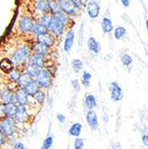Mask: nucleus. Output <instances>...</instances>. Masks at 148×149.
Listing matches in <instances>:
<instances>
[{
    "label": "nucleus",
    "instance_id": "nucleus-17",
    "mask_svg": "<svg viewBox=\"0 0 148 149\" xmlns=\"http://www.w3.org/2000/svg\"><path fill=\"white\" fill-rule=\"evenodd\" d=\"M0 97L4 103H16L15 94H13V92H11V90L7 88H3L0 91Z\"/></svg>",
    "mask_w": 148,
    "mask_h": 149
},
{
    "label": "nucleus",
    "instance_id": "nucleus-27",
    "mask_svg": "<svg viewBox=\"0 0 148 149\" xmlns=\"http://www.w3.org/2000/svg\"><path fill=\"white\" fill-rule=\"evenodd\" d=\"M13 63L12 60H9L8 58L3 59L0 62V68H1L5 72H11V71L13 69Z\"/></svg>",
    "mask_w": 148,
    "mask_h": 149
},
{
    "label": "nucleus",
    "instance_id": "nucleus-33",
    "mask_svg": "<svg viewBox=\"0 0 148 149\" xmlns=\"http://www.w3.org/2000/svg\"><path fill=\"white\" fill-rule=\"evenodd\" d=\"M22 72L21 70L19 69H13L11 71V72L9 73V78H10V80L12 82H17L18 79H20V77L22 76Z\"/></svg>",
    "mask_w": 148,
    "mask_h": 149
},
{
    "label": "nucleus",
    "instance_id": "nucleus-19",
    "mask_svg": "<svg viewBox=\"0 0 148 149\" xmlns=\"http://www.w3.org/2000/svg\"><path fill=\"white\" fill-rule=\"evenodd\" d=\"M56 15L66 27H69V29H71V26H70V24L72 23V22H73V21H72V17H71L68 13H65L64 11H63V10H60L57 13H56V15Z\"/></svg>",
    "mask_w": 148,
    "mask_h": 149
},
{
    "label": "nucleus",
    "instance_id": "nucleus-21",
    "mask_svg": "<svg viewBox=\"0 0 148 149\" xmlns=\"http://www.w3.org/2000/svg\"><path fill=\"white\" fill-rule=\"evenodd\" d=\"M102 31L104 34H109L113 31V23L108 17H104L101 22Z\"/></svg>",
    "mask_w": 148,
    "mask_h": 149
},
{
    "label": "nucleus",
    "instance_id": "nucleus-32",
    "mask_svg": "<svg viewBox=\"0 0 148 149\" xmlns=\"http://www.w3.org/2000/svg\"><path fill=\"white\" fill-rule=\"evenodd\" d=\"M81 78H82L81 84L85 88H88L90 86V79H92V74L88 71H83Z\"/></svg>",
    "mask_w": 148,
    "mask_h": 149
},
{
    "label": "nucleus",
    "instance_id": "nucleus-38",
    "mask_svg": "<svg viewBox=\"0 0 148 149\" xmlns=\"http://www.w3.org/2000/svg\"><path fill=\"white\" fill-rule=\"evenodd\" d=\"M52 13H43V15L41 17V20H40V22L42 24H44L45 26H48L49 22H50V20H51V17H52Z\"/></svg>",
    "mask_w": 148,
    "mask_h": 149
},
{
    "label": "nucleus",
    "instance_id": "nucleus-46",
    "mask_svg": "<svg viewBox=\"0 0 148 149\" xmlns=\"http://www.w3.org/2000/svg\"><path fill=\"white\" fill-rule=\"evenodd\" d=\"M120 2L125 8H128L130 6V0H120Z\"/></svg>",
    "mask_w": 148,
    "mask_h": 149
},
{
    "label": "nucleus",
    "instance_id": "nucleus-3",
    "mask_svg": "<svg viewBox=\"0 0 148 149\" xmlns=\"http://www.w3.org/2000/svg\"><path fill=\"white\" fill-rule=\"evenodd\" d=\"M35 79L38 81V83L40 85V87L44 89L50 88L53 83L52 73L50 72L49 70L47 69H40Z\"/></svg>",
    "mask_w": 148,
    "mask_h": 149
},
{
    "label": "nucleus",
    "instance_id": "nucleus-5",
    "mask_svg": "<svg viewBox=\"0 0 148 149\" xmlns=\"http://www.w3.org/2000/svg\"><path fill=\"white\" fill-rule=\"evenodd\" d=\"M86 11L88 17L92 20H95L98 18L100 15L101 7L99 3L96 0H88L86 4Z\"/></svg>",
    "mask_w": 148,
    "mask_h": 149
},
{
    "label": "nucleus",
    "instance_id": "nucleus-45",
    "mask_svg": "<svg viewBox=\"0 0 148 149\" xmlns=\"http://www.w3.org/2000/svg\"><path fill=\"white\" fill-rule=\"evenodd\" d=\"M13 148H15V149H24L25 146H24L23 143H22V142H16L15 145H13Z\"/></svg>",
    "mask_w": 148,
    "mask_h": 149
},
{
    "label": "nucleus",
    "instance_id": "nucleus-23",
    "mask_svg": "<svg viewBox=\"0 0 148 149\" xmlns=\"http://www.w3.org/2000/svg\"><path fill=\"white\" fill-rule=\"evenodd\" d=\"M36 9L42 13H47L50 12L49 0H38L36 3Z\"/></svg>",
    "mask_w": 148,
    "mask_h": 149
},
{
    "label": "nucleus",
    "instance_id": "nucleus-18",
    "mask_svg": "<svg viewBox=\"0 0 148 149\" xmlns=\"http://www.w3.org/2000/svg\"><path fill=\"white\" fill-rule=\"evenodd\" d=\"M84 105L88 110H93L97 106L96 97L92 94H87L84 98Z\"/></svg>",
    "mask_w": 148,
    "mask_h": 149
},
{
    "label": "nucleus",
    "instance_id": "nucleus-25",
    "mask_svg": "<svg viewBox=\"0 0 148 149\" xmlns=\"http://www.w3.org/2000/svg\"><path fill=\"white\" fill-rule=\"evenodd\" d=\"M18 109V105L15 103H6V117H15Z\"/></svg>",
    "mask_w": 148,
    "mask_h": 149
},
{
    "label": "nucleus",
    "instance_id": "nucleus-30",
    "mask_svg": "<svg viewBox=\"0 0 148 149\" xmlns=\"http://www.w3.org/2000/svg\"><path fill=\"white\" fill-rule=\"evenodd\" d=\"M72 67L73 72L78 74L83 70L84 63L80 59H73L72 62Z\"/></svg>",
    "mask_w": 148,
    "mask_h": 149
},
{
    "label": "nucleus",
    "instance_id": "nucleus-42",
    "mask_svg": "<svg viewBox=\"0 0 148 149\" xmlns=\"http://www.w3.org/2000/svg\"><path fill=\"white\" fill-rule=\"evenodd\" d=\"M6 136L0 130V147L4 146L6 144Z\"/></svg>",
    "mask_w": 148,
    "mask_h": 149
},
{
    "label": "nucleus",
    "instance_id": "nucleus-47",
    "mask_svg": "<svg viewBox=\"0 0 148 149\" xmlns=\"http://www.w3.org/2000/svg\"><path fill=\"white\" fill-rule=\"evenodd\" d=\"M145 29H146V31H147V34H148V19L145 21Z\"/></svg>",
    "mask_w": 148,
    "mask_h": 149
},
{
    "label": "nucleus",
    "instance_id": "nucleus-1",
    "mask_svg": "<svg viewBox=\"0 0 148 149\" xmlns=\"http://www.w3.org/2000/svg\"><path fill=\"white\" fill-rule=\"evenodd\" d=\"M31 49L28 45H23L12 55V61L15 65H21L31 57Z\"/></svg>",
    "mask_w": 148,
    "mask_h": 149
},
{
    "label": "nucleus",
    "instance_id": "nucleus-7",
    "mask_svg": "<svg viewBox=\"0 0 148 149\" xmlns=\"http://www.w3.org/2000/svg\"><path fill=\"white\" fill-rule=\"evenodd\" d=\"M35 25L33 19L28 15H25L21 18L19 22V29L22 33H29L32 31V29Z\"/></svg>",
    "mask_w": 148,
    "mask_h": 149
},
{
    "label": "nucleus",
    "instance_id": "nucleus-20",
    "mask_svg": "<svg viewBox=\"0 0 148 149\" xmlns=\"http://www.w3.org/2000/svg\"><path fill=\"white\" fill-rule=\"evenodd\" d=\"M33 51L35 53L41 54V55H44L45 56H47L50 54V47H48L47 46L44 45L41 42L37 41L33 46Z\"/></svg>",
    "mask_w": 148,
    "mask_h": 149
},
{
    "label": "nucleus",
    "instance_id": "nucleus-39",
    "mask_svg": "<svg viewBox=\"0 0 148 149\" xmlns=\"http://www.w3.org/2000/svg\"><path fill=\"white\" fill-rule=\"evenodd\" d=\"M72 2L76 8H78L79 11H82L85 7V4L83 0H72Z\"/></svg>",
    "mask_w": 148,
    "mask_h": 149
},
{
    "label": "nucleus",
    "instance_id": "nucleus-28",
    "mask_svg": "<svg viewBox=\"0 0 148 149\" xmlns=\"http://www.w3.org/2000/svg\"><path fill=\"white\" fill-rule=\"evenodd\" d=\"M126 34H127V30L122 26L116 27L113 31V36H114L115 39H117V40H120L122 38H124L126 36Z\"/></svg>",
    "mask_w": 148,
    "mask_h": 149
},
{
    "label": "nucleus",
    "instance_id": "nucleus-12",
    "mask_svg": "<svg viewBox=\"0 0 148 149\" xmlns=\"http://www.w3.org/2000/svg\"><path fill=\"white\" fill-rule=\"evenodd\" d=\"M41 88H42L40 87V85L38 83V81L36 79H32L30 82L23 88L25 92L31 97H34L35 95L41 90Z\"/></svg>",
    "mask_w": 148,
    "mask_h": 149
},
{
    "label": "nucleus",
    "instance_id": "nucleus-36",
    "mask_svg": "<svg viewBox=\"0 0 148 149\" xmlns=\"http://www.w3.org/2000/svg\"><path fill=\"white\" fill-rule=\"evenodd\" d=\"M85 146V141L83 139L77 137V139H75L74 140V144H73V148L74 149H82Z\"/></svg>",
    "mask_w": 148,
    "mask_h": 149
},
{
    "label": "nucleus",
    "instance_id": "nucleus-34",
    "mask_svg": "<svg viewBox=\"0 0 148 149\" xmlns=\"http://www.w3.org/2000/svg\"><path fill=\"white\" fill-rule=\"evenodd\" d=\"M120 62H122V63L124 66L129 67L133 63V58L129 55V54H123L122 57H120Z\"/></svg>",
    "mask_w": 148,
    "mask_h": 149
},
{
    "label": "nucleus",
    "instance_id": "nucleus-9",
    "mask_svg": "<svg viewBox=\"0 0 148 149\" xmlns=\"http://www.w3.org/2000/svg\"><path fill=\"white\" fill-rule=\"evenodd\" d=\"M86 121L92 130H97L99 127L98 117L95 110H88L86 113Z\"/></svg>",
    "mask_w": 148,
    "mask_h": 149
},
{
    "label": "nucleus",
    "instance_id": "nucleus-29",
    "mask_svg": "<svg viewBox=\"0 0 148 149\" xmlns=\"http://www.w3.org/2000/svg\"><path fill=\"white\" fill-rule=\"evenodd\" d=\"M33 78H31L28 73H26V72H24V73H22V76L20 77V79H18V81H17V84H18V86L20 87V88H23L27 84H28L30 81Z\"/></svg>",
    "mask_w": 148,
    "mask_h": 149
},
{
    "label": "nucleus",
    "instance_id": "nucleus-13",
    "mask_svg": "<svg viewBox=\"0 0 148 149\" xmlns=\"http://www.w3.org/2000/svg\"><path fill=\"white\" fill-rule=\"evenodd\" d=\"M38 41L43 43L44 45L47 46L48 47H53L54 46L56 45V37L52 34L51 32H47L46 34L38 36Z\"/></svg>",
    "mask_w": 148,
    "mask_h": 149
},
{
    "label": "nucleus",
    "instance_id": "nucleus-4",
    "mask_svg": "<svg viewBox=\"0 0 148 149\" xmlns=\"http://www.w3.org/2000/svg\"><path fill=\"white\" fill-rule=\"evenodd\" d=\"M0 130L6 137H12L16 132V121L13 117H6L0 123Z\"/></svg>",
    "mask_w": 148,
    "mask_h": 149
},
{
    "label": "nucleus",
    "instance_id": "nucleus-6",
    "mask_svg": "<svg viewBox=\"0 0 148 149\" xmlns=\"http://www.w3.org/2000/svg\"><path fill=\"white\" fill-rule=\"evenodd\" d=\"M60 7L63 11L67 13L71 17H77L80 12L78 8L75 7L74 4L71 0H58Z\"/></svg>",
    "mask_w": 148,
    "mask_h": 149
},
{
    "label": "nucleus",
    "instance_id": "nucleus-40",
    "mask_svg": "<svg viewBox=\"0 0 148 149\" xmlns=\"http://www.w3.org/2000/svg\"><path fill=\"white\" fill-rule=\"evenodd\" d=\"M6 117V103H0V119H5Z\"/></svg>",
    "mask_w": 148,
    "mask_h": 149
},
{
    "label": "nucleus",
    "instance_id": "nucleus-10",
    "mask_svg": "<svg viewBox=\"0 0 148 149\" xmlns=\"http://www.w3.org/2000/svg\"><path fill=\"white\" fill-rule=\"evenodd\" d=\"M74 41H75V31L71 28L66 31V36L64 38L63 50L65 53L68 54L72 50L74 45Z\"/></svg>",
    "mask_w": 148,
    "mask_h": 149
},
{
    "label": "nucleus",
    "instance_id": "nucleus-37",
    "mask_svg": "<svg viewBox=\"0 0 148 149\" xmlns=\"http://www.w3.org/2000/svg\"><path fill=\"white\" fill-rule=\"evenodd\" d=\"M54 143V137L53 136H48L43 142L42 144V148L43 149H49L53 146Z\"/></svg>",
    "mask_w": 148,
    "mask_h": 149
},
{
    "label": "nucleus",
    "instance_id": "nucleus-35",
    "mask_svg": "<svg viewBox=\"0 0 148 149\" xmlns=\"http://www.w3.org/2000/svg\"><path fill=\"white\" fill-rule=\"evenodd\" d=\"M46 98H47V95H46V93H45L44 91H42V90H40L38 93H37V94L35 95V96H34V99H35L39 104H44Z\"/></svg>",
    "mask_w": 148,
    "mask_h": 149
},
{
    "label": "nucleus",
    "instance_id": "nucleus-16",
    "mask_svg": "<svg viewBox=\"0 0 148 149\" xmlns=\"http://www.w3.org/2000/svg\"><path fill=\"white\" fill-rule=\"evenodd\" d=\"M88 48L90 52L94 53L95 55H98L101 51V46L100 43L94 37H89L88 39Z\"/></svg>",
    "mask_w": 148,
    "mask_h": 149
},
{
    "label": "nucleus",
    "instance_id": "nucleus-24",
    "mask_svg": "<svg viewBox=\"0 0 148 149\" xmlns=\"http://www.w3.org/2000/svg\"><path fill=\"white\" fill-rule=\"evenodd\" d=\"M31 32L38 37V36H40V35H43V34L49 32V31H48V28L47 26H45L44 24H42L41 22H40V23H35Z\"/></svg>",
    "mask_w": 148,
    "mask_h": 149
},
{
    "label": "nucleus",
    "instance_id": "nucleus-26",
    "mask_svg": "<svg viewBox=\"0 0 148 149\" xmlns=\"http://www.w3.org/2000/svg\"><path fill=\"white\" fill-rule=\"evenodd\" d=\"M39 70H40V68H38V67L37 65H35V64L30 63L28 65L26 66V68H25V72H26V73H28L31 78L35 79V78L37 77V75H38V72H39Z\"/></svg>",
    "mask_w": 148,
    "mask_h": 149
},
{
    "label": "nucleus",
    "instance_id": "nucleus-11",
    "mask_svg": "<svg viewBox=\"0 0 148 149\" xmlns=\"http://www.w3.org/2000/svg\"><path fill=\"white\" fill-rule=\"evenodd\" d=\"M13 118H15V121L18 123H22V124L25 123L26 121L28 120V118H29V113L26 109V106L19 104L17 112H16V113Z\"/></svg>",
    "mask_w": 148,
    "mask_h": 149
},
{
    "label": "nucleus",
    "instance_id": "nucleus-41",
    "mask_svg": "<svg viewBox=\"0 0 148 149\" xmlns=\"http://www.w3.org/2000/svg\"><path fill=\"white\" fill-rule=\"evenodd\" d=\"M56 119H57V120L59 121V123H62V124L66 123V116L64 114H63V113H57Z\"/></svg>",
    "mask_w": 148,
    "mask_h": 149
},
{
    "label": "nucleus",
    "instance_id": "nucleus-43",
    "mask_svg": "<svg viewBox=\"0 0 148 149\" xmlns=\"http://www.w3.org/2000/svg\"><path fill=\"white\" fill-rule=\"evenodd\" d=\"M72 87L77 91H79L80 90V84L79 83V80L78 79H72Z\"/></svg>",
    "mask_w": 148,
    "mask_h": 149
},
{
    "label": "nucleus",
    "instance_id": "nucleus-31",
    "mask_svg": "<svg viewBox=\"0 0 148 149\" xmlns=\"http://www.w3.org/2000/svg\"><path fill=\"white\" fill-rule=\"evenodd\" d=\"M49 6H50V13L52 15H56L61 9L58 0H49Z\"/></svg>",
    "mask_w": 148,
    "mask_h": 149
},
{
    "label": "nucleus",
    "instance_id": "nucleus-44",
    "mask_svg": "<svg viewBox=\"0 0 148 149\" xmlns=\"http://www.w3.org/2000/svg\"><path fill=\"white\" fill-rule=\"evenodd\" d=\"M142 143L145 146L148 147V134H143L141 138Z\"/></svg>",
    "mask_w": 148,
    "mask_h": 149
},
{
    "label": "nucleus",
    "instance_id": "nucleus-15",
    "mask_svg": "<svg viewBox=\"0 0 148 149\" xmlns=\"http://www.w3.org/2000/svg\"><path fill=\"white\" fill-rule=\"evenodd\" d=\"M29 95L25 92L23 88H20L15 92V98H16V103L21 105H27L29 104Z\"/></svg>",
    "mask_w": 148,
    "mask_h": 149
},
{
    "label": "nucleus",
    "instance_id": "nucleus-22",
    "mask_svg": "<svg viewBox=\"0 0 148 149\" xmlns=\"http://www.w3.org/2000/svg\"><path fill=\"white\" fill-rule=\"evenodd\" d=\"M82 130H83V126L81 123H72V126L69 128V130H68V134L72 137H79V135L81 134L82 132Z\"/></svg>",
    "mask_w": 148,
    "mask_h": 149
},
{
    "label": "nucleus",
    "instance_id": "nucleus-8",
    "mask_svg": "<svg viewBox=\"0 0 148 149\" xmlns=\"http://www.w3.org/2000/svg\"><path fill=\"white\" fill-rule=\"evenodd\" d=\"M111 99L114 102H120L123 99V90L117 82L113 81L110 84Z\"/></svg>",
    "mask_w": 148,
    "mask_h": 149
},
{
    "label": "nucleus",
    "instance_id": "nucleus-2",
    "mask_svg": "<svg viewBox=\"0 0 148 149\" xmlns=\"http://www.w3.org/2000/svg\"><path fill=\"white\" fill-rule=\"evenodd\" d=\"M47 28L49 32L54 34L56 38H61L65 33L67 27L56 15H53Z\"/></svg>",
    "mask_w": 148,
    "mask_h": 149
},
{
    "label": "nucleus",
    "instance_id": "nucleus-14",
    "mask_svg": "<svg viewBox=\"0 0 148 149\" xmlns=\"http://www.w3.org/2000/svg\"><path fill=\"white\" fill-rule=\"evenodd\" d=\"M46 57L44 55H41V54H38V53H34L33 55L31 57V63L37 65L38 68L40 69H44L45 65H46Z\"/></svg>",
    "mask_w": 148,
    "mask_h": 149
}]
</instances>
